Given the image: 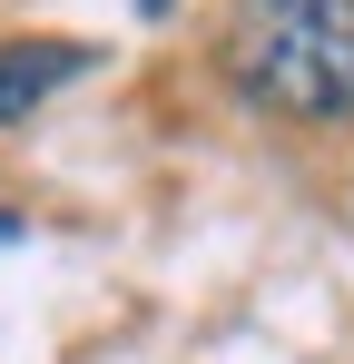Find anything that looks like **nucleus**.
<instances>
[{
    "label": "nucleus",
    "instance_id": "f257e3e1",
    "mask_svg": "<svg viewBox=\"0 0 354 364\" xmlns=\"http://www.w3.org/2000/svg\"><path fill=\"white\" fill-rule=\"evenodd\" d=\"M217 69L246 109L305 128L354 119V0H227Z\"/></svg>",
    "mask_w": 354,
    "mask_h": 364
},
{
    "label": "nucleus",
    "instance_id": "7ed1b4c3",
    "mask_svg": "<svg viewBox=\"0 0 354 364\" xmlns=\"http://www.w3.org/2000/svg\"><path fill=\"white\" fill-rule=\"evenodd\" d=\"M0 246H20V217H10V207H0Z\"/></svg>",
    "mask_w": 354,
    "mask_h": 364
},
{
    "label": "nucleus",
    "instance_id": "f03ea898",
    "mask_svg": "<svg viewBox=\"0 0 354 364\" xmlns=\"http://www.w3.org/2000/svg\"><path fill=\"white\" fill-rule=\"evenodd\" d=\"M89 69L79 40H0V119H30L40 99H59Z\"/></svg>",
    "mask_w": 354,
    "mask_h": 364
}]
</instances>
